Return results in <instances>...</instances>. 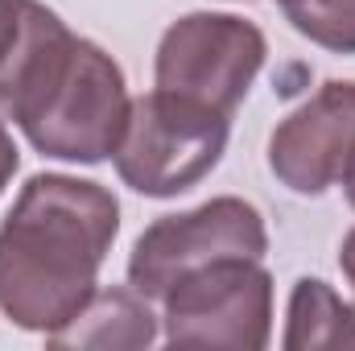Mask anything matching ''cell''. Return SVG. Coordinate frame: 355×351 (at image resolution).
<instances>
[{
    "label": "cell",
    "instance_id": "5bb4252c",
    "mask_svg": "<svg viewBox=\"0 0 355 351\" xmlns=\"http://www.w3.org/2000/svg\"><path fill=\"white\" fill-rule=\"evenodd\" d=\"M339 186H343V194H347V203H352V211H355V149H352V157H347V166H343Z\"/></svg>",
    "mask_w": 355,
    "mask_h": 351
},
{
    "label": "cell",
    "instance_id": "3957f363",
    "mask_svg": "<svg viewBox=\"0 0 355 351\" xmlns=\"http://www.w3.org/2000/svg\"><path fill=\"white\" fill-rule=\"evenodd\" d=\"M232 116L190 95L153 87L132 99L124 137L112 153L116 174L145 198H178L223 162Z\"/></svg>",
    "mask_w": 355,
    "mask_h": 351
},
{
    "label": "cell",
    "instance_id": "5b68a950",
    "mask_svg": "<svg viewBox=\"0 0 355 351\" xmlns=\"http://www.w3.org/2000/svg\"><path fill=\"white\" fill-rule=\"evenodd\" d=\"M265 215L240 194H219L190 211L153 219L128 252V285L149 302H162L194 268H207L227 257L265 261Z\"/></svg>",
    "mask_w": 355,
    "mask_h": 351
},
{
    "label": "cell",
    "instance_id": "30bf717a",
    "mask_svg": "<svg viewBox=\"0 0 355 351\" xmlns=\"http://www.w3.org/2000/svg\"><path fill=\"white\" fill-rule=\"evenodd\" d=\"M67 21L46 8L42 0H0V112L12 87L37 58V50L62 29Z\"/></svg>",
    "mask_w": 355,
    "mask_h": 351
},
{
    "label": "cell",
    "instance_id": "7a4b0ae2",
    "mask_svg": "<svg viewBox=\"0 0 355 351\" xmlns=\"http://www.w3.org/2000/svg\"><path fill=\"white\" fill-rule=\"evenodd\" d=\"M128 79L120 62L67 25L37 50L0 116L54 162L99 166L116 153L128 124Z\"/></svg>",
    "mask_w": 355,
    "mask_h": 351
},
{
    "label": "cell",
    "instance_id": "9c48e42d",
    "mask_svg": "<svg viewBox=\"0 0 355 351\" xmlns=\"http://www.w3.org/2000/svg\"><path fill=\"white\" fill-rule=\"evenodd\" d=\"M352 339V302H343L322 277H302L289 289L285 306V351H318V348H347Z\"/></svg>",
    "mask_w": 355,
    "mask_h": 351
},
{
    "label": "cell",
    "instance_id": "6da1fadb",
    "mask_svg": "<svg viewBox=\"0 0 355 351\" xmlns=\"http://www.w3.org/2000/svg\"><path fill=\"white\" fill-rule=\"evenodd\" d=\"M120 236V198L75 174H33L0 223V314L33 335L67 327Z\"/></svg>",
    "mask_w": 355,
    "mask_h": 351
},
{
    "label": "cell",
    "instance_id": "7c38bea8",
    "mask_svg": "<svg viewBox=\"0 0 355 351\" xmlns=\"http://www.w3.org/2000/svg\"><path fill=\"white\" fill-rule=\"evenodd\" d=\"M17 170H21V149H17L12 132L4 128V120H0V194L8 190V182H12Z\"/></svg>",
    "mask_w": 355,
    "mask_h": 351
},
{
    "label": "cell",
    "instance_id": "52a82bcc",
    "mask_svg": "<svg viewBox=\"0 0 355 351\" xmlns=\"http://www.w3.org/2000/svg\"><path fill=\"white\" fill-rule=\"evenodd\" d=\"M355 149V79H327L306 103L277 120L268 137L272 178L302 194L318 198L339 186L343 166Z\"/></svg>",
    "mask_w": 355,
    "mask_h": 351
},
{
    "label": "cell",
    "instance_id": "8fae6325",
    "mask_svg": "<svg viewBox=\"0 0 355 351\" xmlns=\"http://www.w3.org/2000/svg\"><path fill=\"white\" fill-rule=\"evenodd\" d=\"M285 21L331 54H355V0H277Z\"/></svg>",
    "mask_w": 355,
    "mask_h": 351
},
{
    "label": "cell",
    "instance_id": "9a60e30c",
    "mask_svg": "<svg viewBox=\"0 0 355 351\" xmlns=\"http://www.w3.org/2000/svg\"><path fill=\"white\" fill-rule=\"evenodd\" d=\"M347 348H355V302H352V339H347Z\"/></svg>",
    "mask_w": 355,
    "mask_h": 351
},
{
    "label": "cell",
    "instance_id": "8992f818",
    "mask_svg": "<svg viewBox=\"0 0 355 351\" xmlns=\"http://www.w3.org/2000/svg\"><path fill=\"white\" fill-rule=\"evenodd\" d=\"M265 58L268 42L257 21L236 12H186L157 42L153 83L236 116Z\"/></svg>",
    "mask_w": 355,
    "mask_h": 351
},
{
    "label": "cell",
    "instance_id": "4fadbf2b",
    "mask_svg": "<svg viewBox=\"0 0 355 351\" xmlns=\"http://www.w3.org/2000/svg\"><path fill=\"white\" fill-rule=\"evenodd\" d=\"M339 268H343V277H347V285L355 289V228L343 236V244H339Z\"/></svg>",
    "mask_w": 355,
    "mask_h": 351
},
{
    "label": "cell",
    "instance_id": "277c9868",
    "mask_svg": "<svg viewBox=\"0 0 355 351\" xmlns=\"http://www.w3.org/2000/svg\"><path fill=\"white\" fill-rule=\"evenodd\" d=\"M162 335L170 348L265 351L272 339V273L252 257L186 273L162 298Z\"/></svg>",
    "mask_w": 355,
    "mask_h": 351
},
{
    "label": "cell",
    "instance_id": "ba28073f",
    "mask_svg": "<svg viewBox=\"0 0 355 351\" xmlns=\"http://www.w3.org/2000/svg\"><path fill=\"white\" fill-rule=\"evenodd\" d=\"M157 314L145 293L132 285L95 289L91 302L54 335H46L50 348H99V351H141L157 343Z\"/></svg>",
    "mask_w": 355,
    "mask_h": 351
}]
</instances>
